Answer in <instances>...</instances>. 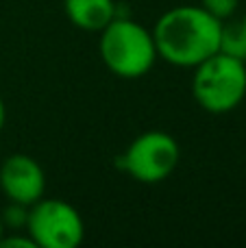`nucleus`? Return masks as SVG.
<instances>
[{
	"label": "nucleus",
	"instance_id": "1",
	"mask_svg": "<svg viewBox=\"0 0 246 248\" xmlns=\"http://www.w3.org/2000/svg\"><path fill=\"white\" fill-rule=\"evenodd\" d=\"M225 22L200 4H179L157 17L153 39L161 61L192 70L220 50Z\"/></svg>",
	"mask_w": 246,
	"mask_h": 248
},
{
	"label": "nucleus",
	"instance_id": "2",
	"mask_svg": "<svg viewBox=\"0 0 246 248\" xmlns=\"http://www.w3.org/2000/svg\"><path fill=\"white\" fill-rule=\"evenodd\" d=\"M98 55L105 68L124 81L146 77L159 59L153 31L122 13L98 33Z\"/></svg>",
	"mask_w": 246,
	"mask_h": 248
},
{
	"label": "nucleus",
	"instance_id": "3",
	"mask_svg": "<svg viewBox=\"0 0 246 248\" xmlns=\"http://www.w3.org/2000/svg\"><path fill=\"white\" fill-rule=\"evenodd\" d=\"M192 74V98L203 111L225 116L246 98V61L218 50Z\"/></svg>",
	"mask_w": 246,
	"mask_h": 248
},
{
	"label": "nucleus",
	"instance_id": "4",
	"mask_svg": "<svg viewBox=\"0 0 246 248\" xmlns=\"http://www.w3.org/2000/svg\"><path fill=\"white\" fill-rule=\"evenodd\" d=\"M118 161L122 172H126L135 183L157 185L170 179L179 168L181 146L166 131H146L126 146Z\"/></svg>",
	"mask_w": 246,
	"mask_h": 248
},
{
	"label": "nucleus",
	"instance_id": "5",
	"mask_svg": "<svg viewBox=\"0 0 246 248\" xmlns=\"http://www.w3.org/2000/svg\"><path fill=\"white\" fill-rule=\"evenodd\" d=\"M26 233L37 248H78L85 240V222L72 202L44 196L29 207Z\"/></svg>",
	"mask_w": 246,
	"mask_h": 248
},
{
	"label": "nucleus",
	"instance_id": "6",
	"mask_svg": "<svg viewBox=\"0 0 246 248\" xmlns=\"http://www.w3.org/2000/svg\"><path fill=\"white\" fill-rule=\"evenodd\" d=\"M0 192L7 202L31 207L46 194V172L35 157L13 153L0 163Z\"/></svg>",
	"mask_w": 246,
	"mask_h": 248
},
{
	"label": "nucleus",
	"instance_id": "7",
	"mask_svg": "<svg viewBox=\"0 0 246 248\" xmlns=\"http://www.w3.org/2000/svg\"><path fill=\"white\" fill-rule=\"evenodd\" d=\"M68 22L85 33H100L120 13L116 0H63Z\"/></svg>",
	"mask_w": 246,
	"mask_h": 248
},
{
	"label": "nucleus",
	"instance_id": "8",
	"mask_svg": "<svg viewBox=\"0 0 246 248\" xmlns=\"http://www.w3.org/2000/svg\"><path fill=\"white\" fill-rule=\"evenodd\" d=\"M220 52L231 57H238V59L246 61V39L244 33L238 24H222V35H220Z\"/></svg>",
	"mask_w": 246,
	"mask_h": 248
},
{
	"label": "nucleus",
	"instance_id": "9",
	"mask_svg": "<svg viewBox=\"0 0 246 248\" xmlns=\"http://www.w3.org/2000/svg\"><path fill=\"white\" fill-rule=\"evenodd\" d=\"M2 222L7 231H26V220H29V207L17 205V202H7L2 211Z\"/></svg>",
	"mask_w": 246,
	"mask_h": 248
},
{
	"label": "nucleus",
	"instance_id": "10",
	"mask_svg": "<svg viewBox=\"0 0 246 248\" xmlns=\"http://www.w3.org/2000/svg\"><path fill=\"white\" fill-rule=\"evenodd\" d=\"M200 7L207 9L212 16H216L218 20L227 22L229 17H233V13L238 11L240 0H200Z\"/></svg>",
	"mask_w": 246,
	"mask_h": 248
},
{
	"label": "nucleus",
	"instance_id": "11",
	"mask_svg": "<svg viewBox=\"0 0 246 248\" xmlns=\"http://www.w3.org/2000/svg\"><path fill=\"white\" fill-rule=\"evenodd\" d=\"M0 248H37L26 231H7L0 240Z\"/></svg>",
	"mask_w": 246,
	"mask_h": 248
},
{
	"label": "nucleus",
	"instance_id": "12",
	"mask_svg": "<svg viewBox=\"0 0 246 248\" xmlns=\"http://www.w3.org/2000/svg\"><path fill=\"white\" fill-rule=\"evenodd\" d=\"M4 124H7V105H4L2 96H0V133H2Z\"/></svg>",
	"mask_w": 246,
	"mask_h": 248
},
{
	"label": "nucleus",
	"instance_id": "13",
	"mask_svg": "<svg viewBox=\"0 0 246 248\" xmlns=\"http://www.w3.org/2000/svg\"><path fill=\"white\" fill-rule=\"evenodd\" d=\"M4 233H7V227H4V222H2V216H0V240L4 237Z\"/></svg>",
	"mask_w": 246,
	"mask_h": 248
},
{
	"label": "nucleus",
	"instance_id": "14",
	"mask_svg": "<svg viewBox=\"0 0 246 248\" xmlns=\"http://www.w3.org/2000/svg\"><path fill=\"white\" fill-rule=\"evenodd\" d=\"M240 29H242V33H244V39H246V16L242 17V22H240Z\"/></svg>",
	"mask_w": 246,
	"mask_h": 248
}]
</instances>
